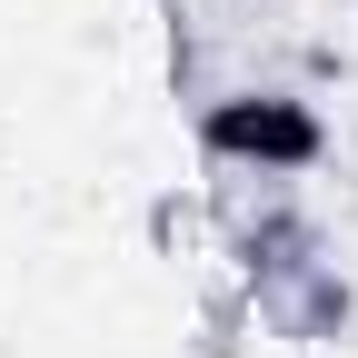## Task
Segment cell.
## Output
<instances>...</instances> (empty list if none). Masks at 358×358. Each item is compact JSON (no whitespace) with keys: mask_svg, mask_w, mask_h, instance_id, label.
Instances as JSON below:
<instances>
[{"mask_svg":"<svg viewBox=\"0 0 358 358\" xmlns=\"http://www.w3.org/2000/svg\"><path fill=\"white\" fill-rule=\"evenodd\" d=\"M199 150L229 169H308L329 150V120L299 90H229V100L199 110Z\"/></svg>","mask_w":358,"mask_h":358,"instance_id":"6da1fadb","label":"cell"}]
</instances>
